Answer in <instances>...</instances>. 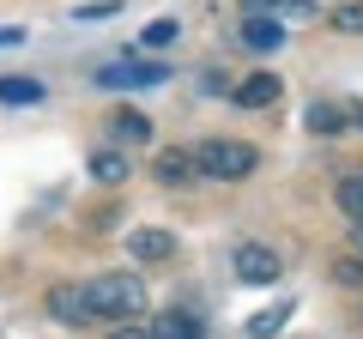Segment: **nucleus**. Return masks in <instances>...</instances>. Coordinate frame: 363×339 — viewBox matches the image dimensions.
<instances>
[{
    "label": "nucleus",
    "instance_id": "1",
    "mask_svg": "<svg viewBox=\"0 0 363 339\" xmlns=\"http://www.w3.org/2000/svg\"><path fill=\"white\" fill-rule=\"evenodd\" d=\"M91 297V321H133V315H145V285L133 273H104L85 285Z\"/></svg>",
    "mask_w": 363,
    "mask_h": 339
},
{
    "label": "nucleus",
    "instance_id": "2",
    "mask_svg": "<svg viewBox=\"0 0 363 339\" xmlns=\"http://www.w3.org/2000/svg\"><path fill=\"white\" fill-rule=\"evenodd\" d=\"M194 170L200 176H212V182H242V176H255L260 170V152L242 140H206L194 152Z\"/></svg>",
    "mask_w": 363,
    "mask_h": 339
},
{
    "label": "nucleus",
    "instance_id": "3",
    "mask_svg": "<svg viewBox=\"0 0 363 339\" xmlns=\"http://www.w3.org/2000/svg\"><path fill=\"white\" fill-rule=\"evenodd\" d=\"M164 73L169 67H157V61H109V67H97V85L104 91H140V85H164Z\"/></svg>",
    "mask_w": 363,
    "mask_h": 339
},
{
    "label": "nucleus",
    "instance_id": "4",
    "mask_svg": "<svg viewBox=\"0 0 363 339\" xmlns=\"http://www.w3.org/2000/svg\"><path fill=\"white\" fill-rule=\"evenodd\" d=\"M236 279H242V285H272V279H279V255L260 248V243H242L236 248Z\"/></svg>",
    "mask_w": 363,
    "mask_h": 339
},
{
    "label": "nucleus",
    "instance_id": "5",
    "mask_svg": "<svg viewBox=\"0 0 363 339\" xmlns=\"http://www.w3.org/2000/svg\"><path fill=\"white\" fill-rule=\"evenodd\" d=\"M49 315H55V321L85 327V321H91V297H85V285H55V291H49Z\"/></svg>",
    "mask_w": 363,
    "mask_h": 339
},
{
    "label": "nucleus",
    "instance_id": "6",
    "mask_svg": "<svg viewBox=\"0 0 363 339\" xmlns=\"http://www.w3.org/2000/svg\"><path fill=\"white\" fill-rule=\"evenodd\" d=\"M230 97L242 109H272L279 104V73H248L242 85H230Z\"/></svg>",
    "mask_w": 363,
    "mask_h": 339
},
{
    "label": "nucleus",
    "instance_id": "7",
    "mask_svg": "<svg viewBox=\"0 0 363 339\" xmlns=\"http://www.w3.org/2000/svg\"><path fill=\"white\" fill-rule=\"evenodd\" d=\"M128 255L133 261H169L176 255V236L169 230H128Z\"/></svg>",
    "mask_w": 363,
    "mask_h": 339
},
{
    "label": "nucleus",
    "instance_id": "8",
    "mask_svg": "<svg viewBox=\"0 0 363 339\" xmlns=\"http://www.w3.org/2000/svg\"><path fill=\"white\" fill-rule=\"evenodd\" d=\"M109 133H116L121 145H145V140H152V116H140V109H116V116H109Z\"/></svg>",
    "mask_w": 363,
    "mask_h": 339
},
{
    "label": "nucleus",
    "instance_id": "9",
    "mask_svg": "<svg viewBox=\"0 0 363 339\" xmlns=\"http://www.w3.org/2000/svg\"><path fill=\"white\" fill-rule=\"evenodd\" d=\"M194 176H200V170H194L188 152H164V157H157V182H164V188H188Z\"/></svg>",
    "mask_w": 363,
    "mask_h": 339
},
{
    "label": "nucleus",
    "instance_id": "10",
    "mask_svg": "<svg viewBox=\"0 0 363 339\" xmlns=\"http://www.w3.org/2000/svg\"><path fill=\"white\" fill-rule=\"evenodd\" d=\"M242 43L260 55H272L279 43H285V25H272V18H242Z\"/></svg>",
    "mask_w": 363,
    "mask_h": 339
},
{
    "label": "nucleus",
    "instance_id": "11",
    "mask_svg": "<svg viewBox=\"0 0 363 339\" xmlns=\"http://www.w3.org/2000/svg\"><path fill=\"white\" fill-rule=\"evenodd\" d=\"M248 18H272V13H291V18H309L315 0H242Z\"/></svg>",
    "mask_w": 363,
    "mask_h": 339
},
{
    "label": "nucleus",
    "instance_id": "12",
    "mask_svg": "<svg viewBox=\"0 0 363 339\" xmlns=\"http://www.w3.org/2000/svg\"><path fill=\"white\" fill-rule=\"evenodd\" d=\"M303 128H309V133H339V128H351V121H345L339 104H309V109H303Z\"/></svg>",
    "mask_w": 363,
    "mask_h": 339
},
{
    "label": "nucleus",
    "instance_id": "13",
    "mask_svg": "<svg viewBox=\"0 0 363 339\" xmlns=\"http://www.w3.org/2000/svg\"><path fill=\"white\" fill-rule=\"evenodd\" d=\"M152 339H200V321H194V315H182V309H169V315L152 321Z\"/></svg>",
    "mask_w": 363,
    "mask_h": 339
},
{
    "label": "nucleus",
    "instance_id": "14",
    "mask_svg": "<svg viewBox=\"0 0 363 339\" xmlns=\"http://www.w3.org/2000/svg\"><path fill=\"white\" fill-rule=\"evenodd\" d=\"M128 152H91V176H97V182H109V188H116V182H128Z\"/></svg>",
    "mask_w": 363,
    "mask_h": 339
},
{
    "label": "nucleus",
    "instance_id": "15",
    "mask_svg": "<svg viewBox=\"0 0 363 339\" xmlns=\"http://www.w3.org/2000/svg\"><path fill=\"white\" fill-rule=\"evenodd\" d=\"M333 194H339V212H345L351 224H363V176H345Z\"/></svg>",
    "mask_w": 363,
    "mask_h": 339
},
{
    "label": "nucleus",
    "instance_id": "16",
    "mask_svg": "<svg viewBox=\"0 0 363 339\" xmlns=\"http://www.w3.org/2000/svg\"><path fill=\"white\" fill-rule=\"evenodd\" d=\"M43 85L37 79H0V104H37Z\"/></svg>",
    "mask_w": 363,
    "mask_h": 339
},
{
    "label": "nucleus",
    "instance_id": "17",
    "mask_svg": "<svg viewBox=\"0 0 363 339\" xmlns=\"http://www.w3.org/2000/svg\"><path fill=\"white\" fill-rule=\"evenodd\" d=\"M285 315H291V303H272L267 315H255V321H248V333H255V339H272L279 327H285Z\"/></svg>",
    "mask_w": 363,
    "mask_h": 339
},
{
    "label": "nucleus",
    "instance_id": "18",
    "mask_svg": "<svg viewBox=\"0 0 363 339\" xmlns=\"http://www.w3.org/2000/svg\"><path fill=\"white\" fill-rule=\"evenodd\" d=\"M333 30H345V37H363V0H345V6H333Z\"/></svg>",
    "mask_w": 363,
    "mask_h": 339
},
{
    "label": "nucleus",
    "instance_id": "19",
    "mask_svg": "<svg viewBox=\"0 0 363 339\" xmlns=\"http://www.w3.org/2000/svg\"><path fill=\"white\" fill-rule=\"evenodd\" d=\"M176 37H182L176 18H152V25H145V49H169Z\"/></svg>",
    "mask_w": 363,
    "mask_h": 339
},
{
    "label": "nucleus",
    "instance_id": "20",
    "mask_svg": "<svg viewBox=\"0 0 363 339\" xmlns=\"http://www.w3.org/2000/svg\"><path fill=\"white\" fill-rule=\"evenodd\" d=\"M333 279L339 285H363V267L357 261H333Z\"/></svg>",
    "mask_w": 363,
    "mask_h": 339
},
{
    "label": "nucleus",
    "instance_id": "21",
    "mask_svg": "<svg viewBox=\"0 0 363 339\" xmlns=\"http://www.w3.org/2000/svg\"><path fill=\"white\" fill-rule=\"evenodd\" d=\"M104 13H121V0H91V6H79V18H104Z\"/></svg>",
    "mask_w": 363,
    "mask_h": 339
},
{
    "label": "nucleus",
    "instance_id": "22",
    "mask_svg": "<svg viewBox=\"0 0 363 339\" xmlns=\"http://www.w3.org/2000/svg\"><path fill=\"white\" fill-rule=\"evenodd\" d=\"M25 43V25H0V49H18Z\"/></svg>",
    "mask_w": 363,
    "mask_h": 339
},
{
    "label": "nucleus",
    "instance_id": "23",
    "mask_svg": "<svg viewBox=\"0 0 363 339\" xmlns=\"http://www.w3.org/2000/svg\"><path fill=\"white\" fill-rule=\"evenodd\" d=\"M109 339H152V333H145V327H128V321H121V327H116Z\"/></svg>",
    "mask_w": 363,
    "mask_h": 339
},
{
    "label": "nucleus",
    "instance_id": "24",
    "mask_svg": "<svg viewBox=\"0 0 363 339\" xmlns=\"http://www.w3.org/2000/svg\"><path fill=\"white\" fill-rule=\"evenodd\" d=\"M351 236H357V248H363V224H351Z\"/></svg>",
    "mask_w": 363,
    "mask_h": 339
}]
</instances>
